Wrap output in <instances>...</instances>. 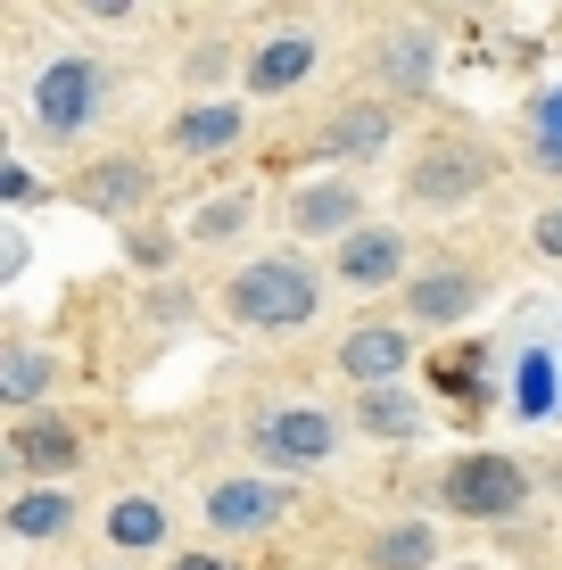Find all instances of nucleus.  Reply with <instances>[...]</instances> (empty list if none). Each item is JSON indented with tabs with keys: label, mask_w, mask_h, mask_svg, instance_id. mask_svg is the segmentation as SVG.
Listing matches in <instances>:
<instances>
[{
	"label": "nucleus",
	"mask_w": 562,
	"mask_h": 570,
	"mask_svg": "<svg viewBox=\"0 0 562 570\" xmlns=\"http://www.w3.org/2000/svg\"><path fill=\"white\" fill-rule=\"evenodd\" d=\"M231 314L240 323H306L315 314V273L306 265H289V257H274V265H248L240 282H231Z\"/></svg>",
	"instance_id": "f257e3e1"
},
{
	"label": "nucleus",
	"mask_w": 562,
	"mask_h": 570,
	"mask_svg": "<svg viewBox=\"0 0 562 570\" xmlns=\"http://www.w3.org/2000/svg\"><path fill=\"white\" fill-rule=\"evenodd\" d=\"M521 497H530V480H521V463H505V455H463L447 471V504H463V513H480V521H505Z\"/></svg>",
	"instance_id": "f03ea898"
},
{
	"label": "nucleus",
	"mask_w": 562,
	"mask_h": 570,
	"mask_svg": "<svg viewBox=\"0 0 562 570\" xmlns=\"http://www.w3.org/2000/svg\"><path fill=\"white\" fill-rule=\"evenodd\" d=\"M91 91H100V75H91L83 58H58V67H42V83H33V116H42L50 132H75L91 116Z\"/></svg>",
	"instance_id": "7ed1b4c3"
},
{
	"label": "nucleus",
	"mask_w": 562,
	"mask_h": 570,
	"mask_svg": "<svg viewBox=\"0 0 562 570\" xmlns=\"http://www.w3.org/2000/svg\"><path fill=\"white\" fill-rule=\"evenodd\" d=\"M265 455L274 463H323L339 446V430H332V414H306V405H289V414H265Z\"/></svg>",
	"instance_id": "20e7f679"
},
{
	"label": "nucleus",
	"mask_w": 562,
	"mask_h": 570,
	"mask_svg": "<svg viewBox=\"0 0 562 570\" xmlns=\"http://www.w3.org/2000/svg\"><path fill=\"white\" fill-rule=\"evenodd\" d=\"M480 183H489V166H480L472 149H431V157L414 166V190H422V199H438V207H447V199H472Z\"/></svg>",
	"instance_id": "39448f33"
},
{
	"label": "nucleus",
	"mask_w": 562,
	"mask_h": 570,
	"mask_svg": "<svg viewBox=\"0 0 562 570\" xmlns=\"http://www.w3.org/2000/svg\"><path fill=\"white\" fill-rule=\"evenodd\" d=\"M282 488H257V480H224L216 488V497H207V521H216V529H265V521H274L282 513Z\"/></svg>",
	"instance_id": "423d86ee"
},
{
	"label": "nucleus",
	"mask_w": 562,
	"mask_h": 570,
	"mask_svg": "<svg viewBox=\"0 0 562 570\" xmlns=\"http://www.w3.org/2000/svg\"><path fill=\"white\" fill-rule=\"evenodd\" d=\"M339 372H356L364 389L397 381V372H405V331H356V340L339 347Z\"/></svg>",
	"instance_id": "0eeeda50"
},
{
	"label": "nucleus",
	"mask_w": 562,
	"mask_h": 570,
	"mask_svg": "<svg viewBox=\"0 0 562 570\" xmlns=\"http://www.w3.org/2000/svg\"><path fill=\"white\" fill-rule=\"evenodd\" d=\"M306 67H315V33H282V42H265L257 58H248V83L257 91H289Z\"/></svg>",
	"instance_id": "6e6552de"
},
{
	"label": "nucleus",
	"mask_w": 562,
	"mask_h": 570,
	"mask_svg": "<svg viewBox=\"0 0 562 570\" xmlns=\"http://www.w3.org/2000/svg\"><path fill=\"white\" fill-rule=\"evenodd\" d=\"M397 257H405L397 232H356V240L339 248V273H347V282H390Z\"/></svg>",
	"instance_id": "1a4fd4ad"
},
{
	"label": "nucleus",
	"mask_w": 562,
	"mask_h": 570,
	"mask_svg": "<svg viewBox=\"0 0 562 570\" xmlns=\"http://www.w3.org/2000/svg\"><path fill=\"white\" fill-rule=\"evenodd\" d=\"M17 463L67 471V463H75V430H67V422H26V430H17Z\"/></svg>",
	"instance_id": "9d476101"
},
{
	"label": "nucleus",
	"mask_w": 562,
	"mask_h": 570,
	"mask_svg": "<svg viewBox=\"0 0 562 570\" xmlns=\"http://www.w3.org/2000/svg\"><path fill=\"white\" fill-rule=\"evenodd\" d=\"M339 224H356V190H347V183L298 190V232H339Z\"/></svg>",
	"instance_id": "9b49d317"
},
{
	"label": "nucleus",
	"mask_w": 562,
	"mask_h": 570,
	"mask_svg": "<svg viewBox=\"0 0 562 570\" xmlns=\"http://www.w3.org/2000/svg\"><path fill=\"white\" fill-rule=\"evenodd\" d=\"M67 513H75V504L58 497V488H33V497L9 504V529H17V538H58V529H67Z\"/></svg>",
	"instance_id": "f8f14e48"
},
{
	"label": "nucleus",
	"mask_w": 562,
	"mask_h": 570,
	"mask_svg": "<svg viewBox=\"0 0 562 570\" xmlns=\"http://www.w3.org/2000/svg\"><path fill=\"white\" fill-rule=\"evenodd\" d=\"M422 314V323H455L463 306H472V282H463V273H431V282H414V298H405Z\"/></svg>",
	"instance_id": "ddd939ff"
},
{
	"label": "nucleus",
	"mask_w": 562,
	"mask_h": 570,
	"mask_svg": "<svg viewBox=\"0 0 562 570\" xmlns=\"http://www.w3.org/2000/svg\"><path fill=\"white\" fill-rule=\"evenodd\" d=\"M431 554H438V538H431L422 521H405V529H390V538L373 546V562H381V570H422Z\"/></svg>",
	"instance_id": "4468645a"
},
{
	"label": "nucleus",
	"mask_w": 562,
	"mask_h": 570,
	"mask_svg": "<svg viewBox=\"0 0 562 570\" xmlns=\"http://www.w3.org/2000/svg\"><path fill=\"white\" fill-rule=\"evenodd\" d=\"M231 132H240V108H199V116L174 125V141H183V149H224Z\"/></svg>",
	"instance_id": "2eb2a0df"
},
{
	"label": "nucleus",
	"mask_w": 562,
	"mask_h": 570,
	"mask_svg": "<svg viewBox=\"0 0 562 570\" xmlns=\"http://www.w3.org/2000/svg\"><path fill=\"white\" fill-rule=\"evenodd\" d=\"M381 141H390V108H356V116H339V125H332V149H347V157H364Z\"/></svg>",
	"instance_id": "dca6fc26"
},
{
	"label": "nucleus",
	"mask_w": 562,
	"mask_h": 570,
	"mask_svg": "<svg viewBox=\"0 0 562 570\" xmlns=\"http://www.w3.org/2000/svg\"><path fill=\"white\" fill-rule=\"evenodd\" d=\"M0 389H9L17 405H26V397H42V389H50V356H33V347H17V356L0 364Z\"/></svg>",
	"instance_id": "f3484780"
},
{
	"label": "nucleus",
	"mask_w": 562,
	"mask_h": 570,
	"mask_svg": "<svg viewBox=\"0 0 562 570\" xmlns=\"http://www.w3.org/2000/svg\"><path fill=\"white\" fill-rule=\"evenodd\" d=\"M513 405H521V414H554V364L546 356H530V364H521V381H513Z\"/></svg>",
	"instance_id": "a211bd4d"
},
{
	"label": "nucleus",
	"mask_w": 562,
	"mask_h": 570,
	"mask_svg": "<svg viewBox=\"0 0 562 570\" xmlns=\"http://www.w3.org/2000/svg\"><path fill=\"white\" fill-rule=\"evenodd\" d=\"M158 504H141V497H132V504H116V521H108V538L116 546H158Z\"/></svg>",
	"instance_id": "6ab92c4d"
},
{
	"label": "nucleus",
	"mask_w": 562,
	"mask_h": 570,
	"mask_svg": "<svg viewBox=\"0 0 562 570\" xmlns=\"http://www.w3.org/2000/svg\"><path fill=\"white\" fill-rule=\"evenodd\" d=\"M364 430H381V439H405V430H414V405L390 397V389H364Z\"/></svg>",
	"instance_id": "aec40b11"
},
{
	"label": "nucleus",
	"mask_w": 562,
	"mask_h": 570,
	"mask_svg": "<svg viewBox=\"0 0 562 570\" xmlns=\"http://www.w3.org/2000/svg\"><path fill=\"white\" fill-rule=\"evenodd\" d=\"M141 190H149V174L116 157V166H100V183H91V199H100V207H125V199H141Z\"/></svg>",
	"instance_id": "412c9836"
},
{
	"label": "nucleus",
	"mask_w": 562,
	"mask_h": 570,
	"mask_svg": "<svg viewBox=\"0 0 562 570\" xmlns=\"http://www.w3.org/2000/svg\"><path fill=\"white\" fill-rule=\"evenodd\" d=\"M381 67H390V75H397V83H405V91H414V83H422V75H431V50H422V33H397V42H390V50H381Z\"/></svg>",
	"instance_id": "4be33fe9"
},
{
	"label": "nucleus",
	"mask_w": 562,
	"mask_h": 570,
	"mask_svg": "<svg viewBox=\"0 0 562 570\" xmlns=\"http://www.w3.org/2000/svg\"><path fill=\"white\" fill-rule=\"evenodd\" d=\"M240 224H248V199H216L199 215V240H224V232H240Z\"/></svg>",
	"instance_id": "5701e85b"
},
{
	"label": "nucleus",
	"mask_w": 562,
	"mask_h": 570,
	"mask_svg": "<svg viewBox=\"0 0 562 570\" xmlns=\"http://www.w3.org/2000/svg\"><path fill=\"white\" fill-rule=\"evenodd\" d=\"M530 116H538V149H562V83H554Z\"/></svg>",
	"instance_id": "b1692460"
},
{
	"label": "nucleus",
	"mask_w": 562,
	"mask_h": 570,
	"mask_svg": "<svg viewBox=\"0 0 562 570\" xmlns=\"http://www.w3.org/2000/svg\"><path fill=\"white\" fill-rule=\"evenodd\" d=\"M538 248H546V257H562V207L538 215Z\"/></svg>",
	"instance_id": "393cba45"
},
{
	"label": "nucleus",
	"mask_w": 562,
	"mask_h": 570,
	"mask_svg": "<svg viewBox=\"0 0 562 570\" xmlns=\"http://www.w3.org/2000/svg\"><path fill=\"white\" fill-rule=\"evenodd\" d=\"M174 570H231V562H216V554H183Z\"/></svg>",
	"instance_id": "a878e982"
},
{
	"label": "nucleus",
	"mask_w": 562,
	"mask_h": 570,
	"mask_svg": "<svg viewBox=\"0 0 562 570\" xmlns=\"http://www.w3.org/2000/svg\"><path fill=\"white\" fill-rule=\"evenodd\" d=\"M538 157H546V166H562V149H538Z\"/></svg>",
	"instance_id": "bb28decb"
}]
</instances>
